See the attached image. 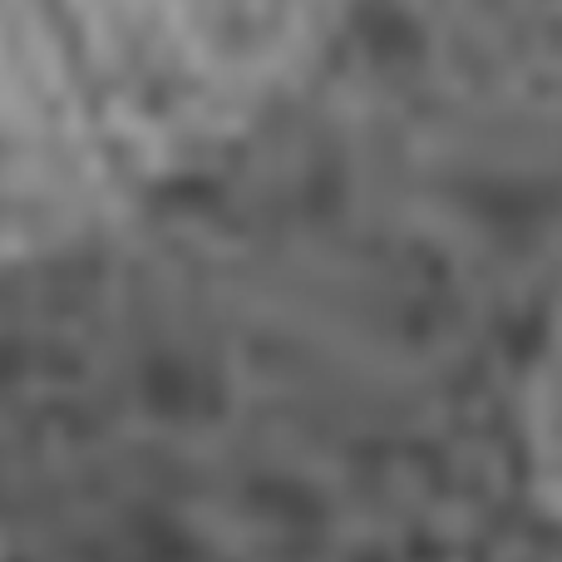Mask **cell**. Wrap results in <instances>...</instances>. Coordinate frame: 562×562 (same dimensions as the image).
Masks as SVG:
<instances>
[{
    "instance_id": "1",
    "label": "cell",
    "mask_w": 562,
    "mask_h": 562,
    "mask_svg": "<svg viewBox=\"0 0 562 562\" xmlns=\"http://www.w3.org/2000/svg\"><path fill=\"white\" fill-rule=\"evenodd\" d=\"M370 0H0V277L183 198L286 114Z\"/></svg>"
}]
</instances>
